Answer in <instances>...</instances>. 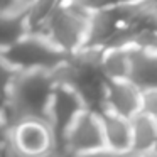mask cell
<instances>
[{
    "mask_svg": "<svg viewBox=\"0 0 157 157\" xmlns=\"http://www.w3.org/2000/svg\"><path fill=\"white\" fill-rule=\"evenodd\" d=\"M152 150H155V152H157V132H155V140H154V147H152Z\"/></svg>",
    "mask_w": 157,
    "mask_h": 157,
    "instance_id": "obj_23",
    "label": "cell"
},
{
    "mask_svg": "<svg viewBox=\"0 0 157 157\" xmlns=\"http://www.w3.org/2000/svg\"><path fill=\"white\" fill-rule=\"evenodd\" d=\"M140 112L149 115L157 122V90H145L142 91V101H140Z\"/></svg>",
    "mask_w": 157,
    "mask_h": 157,
    "instance_id": "obj_14",
    "label": "cell"
},
{
    "mask_svg": "<svg viewBox=\"0 0 157 157\" xmlns=\"http://www.w3.org/2000/svg\"><path fill=\"white\" fill-rule=\"evenodd\" d=\"M120 154L113 152V150L106 149V147H101V149H96V150H90V152L85 154H78V155H73V157H118Z\"/></svg>",
    "mask_w": 157,
    "mask_h": 157,
    "instance_id": "obj_17",
    "label": "cell"
},
{
    "mask_svg": "<svg viewBox=\"0 0 157 157\" xmlns=\"http://www.w3.org/2000/svg\"><path fill=\"white\" fill-rule=\"evenodd\" d=\"M85 112L81 98L69 86H56L49 98V105L46 110V123L52 130L56 139V147L63 140L64 133L71 127V123L78 118V115Z\"/></svg>",
    "mask_w": 157,
    "mask_h": 157,
    "instance_id": "obj_4",
    "label": "cell"
},
{
    "mask_svg": "<svg viewBox=\"0 0 157 157\" xmlns=\"http://www.w3.org/2000/svg\"><path fill=\"white\" fill-rule=\"evenodd\" d=\"M10 125H9L7 118L2 110V101H0V154L5 150V147L10 144Z\"/></svg>",
    "mask_w": 157,
    "mask_h": 157,
    "instance_id": "obj_15",
    "label": "cell"
},
{
    "mask_svg": "<svg viewBox=\"0 0 157 157\" xmlns=\"http://www.w3.org/2000/svg\"><path fill=\"white\" fill-rule=\"evenodd\" d=\"M81 5H85L90 12H96V10H105V9H115V7H122V5H128V4H135L140 0H78Z\"/></svg>",
    "mask_w": 157,
    "mask_h": 157,
    "instance_id": "obj_13",
    "label": "cell"
},
{
    "mask_svg": "<svg viewBox=\"0 0 157 157\" xmlns=\"http://www.w3.org/2000/svg\"><path fill=\"white\" fill-rule=\"evenodd\" d=\"M54 90L51 75L44 71L17 73L7 95L0 98L2 110L10 128L22 120H46V110Z\"/></svg>",
    "mask_w": 157,
    "mask_h": 157,
    "instance_id": "obj_1",
    "label": "cell"
},
{
    "mask_svg": "<svg viewBox=\"0 0 157 157\" xmlns=\"http://www.w3.org/2000/svg\"><path fill=\"white\" fill-rule=\"evenodd\" d=\"M142 91L130 79L106 81L105 90V112L130 120L140 113Z\"/></svg>",
    "mask_w": 157,
    "mask_h": 157,
    "instance_id": "obj_7",
    "label": "cell"
},
{
    "mask_svg": "<svg viewBox=\"0 0 157 157\" xmlns=\"http://www.w3.org/2000/svg\"><path fill=\"white\" fill-rule=\"evenodd\" d=\"M58 147L66 150L69 155H78L105 147L100 117L88 110L81 112L71 123Z\"/></svg>",
    "mask_w": 157,
    "mask_h": 157,
    "instance_id": "obj_5",
    "label": "cell"
},
{
    "mask_svg": "<svg viewBox=\"0 0 157 157\" xmlns=\"http://www.w3.org/2000/svg\"><path fill=\"white\" fill-rule=\"evenodd\" d=\"M90 17L91 12L78 0H63L37 34L64 56H71L85 46Z\"/></svg>",
    "mask_w": 157,
    "mask_h": 157,
    "instance_id": "obj_2",
    "label": "cell"
},
{
    "mask_svg": "<svg viewBox=\"0 0 157 157\" xmlns=\"http://www.w3.org/2000/svg\"><path fill=\"white\" fill-rule=\"evenodd\" d=\"M130 81L140 91L157 90V52H144L130 48Z\"/></svg>",
    "mask_w": 157,
    "mask_h": 157,
    "instance_id": "obj_9",
    "label": "cell"
},
{
    "mask_svg": "<svg viewBox=\"0 0 157 157\" xmlns=\"http://www.w3.org/2000/svg\"><path fill=\"white\" fill-rule=\"evenodd\" d=\"M142 157H157V152L155 150H149V152L142 154Z\"/></svg>",
    "mask_w": 157,
    "mask_h": 157,
    "instance_id": "obj_21",
    "label": "cell"
},
{
    "mask_svg": "<svg viewBox=\"0 0 157 157\" xmlns=\"http://www.w3.org/2000/svg\"><path fill=\"white\" fill-rule=\"evenodd\" d=\"M22 12L21 0H0V15L19 14Z\"/></svg>",
    "mask_w": 157,
    "mask_h": 157,
    "instance_id": "obj_16",
    "label": "cell"
},
{
    "mask_svg": "<svg viewBox=\"0 0 157 157\" xmlns=\"http://www.w3.org/2000/svg\"><path fill=\"white\" fill-rule=\"evenodd\" d=\"M15 76H17V71L9 64L4 59V56L0 54V98H4L7 95L10 85L14 83Z\"/></svg>",
    "mask_w": 157,
    "mask_h": 157,
    "instance_id": "obj_12",
    "label": "cell"
},
{
    "mask_svg": "<svg viewBox=\"0 0 157 157\" xmlns=\"http://www.w3.org/2000/svg\"><path fill=\"white\" fill-rule=\"evenodd\" d=\"M130 48H110L103 49L100 56V71L106 81L128 79L130 76Z\"/></svg>",
    "mask_w": 157,
    "mask_h": 157,
    "instance_id": "obj_10",
    "label": "cell"
},
{
    "mask_svg": "<svg viewBox=\"0 0 157 157\" xmlns=\"http://www.w3.org/2000/svg\"><path fill=\"white\" fill-rule=\"evenodd\" d=\"M100 122L103 130V140L105 147L117 154H125L132 150V128L130 120L113 115L110 112L100 113Z\"/></svg>",
    "mask_w": 157,
    "mask_h": 157,
    "instance_id": "obj_8",
    "label": "cell"
},
{
    "mask_svg": "<svg viewBox=\"0 0 157 157\" xmlns=\"http://www.w3.org/2000/svg\"><path fill=\"white\" fill-rule=\"evenodd\" d=\"M118 157H142V154L133 152V150H128V152H125V154H120Z\"/></svg>",
    "mask_w": 157,
    "mask_h": 157,
    "instance_id": "obj_20",
    "label": "cell"
},
{
    "mask_svg": "<svg viewBox=\"0 0 157 157\" xmlns=\"http://www.w3.org/2000/svg\"><path fill=\"white\" fill-rule=\"evenodd\" d=\"M49 157H73V155H69L66 150H63V149H59V147H56V149L51 152V155H49Z\"/></svg>",
    "mask_w": 157,
    "mask_h": 157,
    "instance_id": "obj_19",
    "label": "cell"
},
{
    "mask_svg": "<svg viewBox=\"0 0 157 157\" xmlns=\"http://www.w3.org/2000/svg\"><path fill=\"white\" fill-rule=\"evenodd\" d=\"M32 0H21V5H22V10H24V7H27L29 4H31Z\"/></svg>",
    "mask_w": 157,
    "mask_h": 157,
    "instance_id": "obj_22",
    "label": "cell"
},
{
    "mask_svg": "<svg viewBox=\"0 0 157 157\" xmlns=\"http://www.w3.org/2000/svg\"><path fill=\"white\" fill-rule=\"evenodd\" d=\"M10 145L29 155L48 157L56 149V139L46 120L29 118L12 127Z\"/></svg>",
    "mask_w": 157,
    "mask_h": 157,
    "instance_id": "obj_6",
    "label": "cell"
},
{
    "mask_svg": "<svg viewBox=\"0 0 157 157\" xmlns=\"http://www.w3.org/2000/svg\"><path fill=\"white\" fill-rule=\"evenodd\" d=\"M130 128H132V150L139 154H145L152 150L154 140L157 132V122L150 118L145 113H137L130 118Z\"/></svg>",
    "mask_w": 157,
    "mask_h": 157,
    "instance_id": "obj_11",
    "label": "cell"
},
{
    "mask_svg": "<svg viewBox=\"0 0 157 157\" xmlns=\"http://www.w3.org/2000/svg\"><path fill=\"white\" fill-rule=\"evenodd\" d=\"M51 155V154H49ZM48 155V157H49ZM0 157H36V155H29V154H24V152H21L19 149H15L14 145H10L9 144L7 147H5V150L2 154H0Z\"/></svg>",
    "mask_w": 157,
    "mask_h": 157,
    "instance_id": "obj_18",
    "label": "cell"
},
{
    "mask_svg": "<svg viewBox=\"0 0 157 157\" xmlns=\"http://www.w3.org/2000/svg\"><path fill=\"white\" fill-rule=\"evenodd\" d=\"M4 59L15 69L22 71H44L51 73L61 63L66 61L68 56L54 48L46 37L39 34H24L21 39L10 44L7 49L0 51Z\"/></svg>",
    "mask_w": 157,
    "mask_h": 157,
    "instance_id": "obj_3",
    "label": "cell"
}]
</instances>
